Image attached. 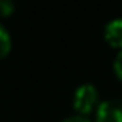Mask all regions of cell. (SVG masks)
Masks as SVG:
<instances>
[{
    "label": "cell",
    "instance_id": "obj_1",
    "mask_svg": "<svg viewBox=\"0 0 122 122\" xmlns=\"http://www.w3.org/2000/svg\"><path fill=\"white\" fill-rule=\"evenodd\" d=\"M99 92L92 83H83L77 86V90L74 92V110L77 111V115L86 117L92 111H95L99 106Z\"/></svg>",
    "mask_w": 122,
    "mask_h": 122
},
{
    "label": "cell",
    "instance_id": "obj_2",
    "mask_svg": "<svg viewBox=\"0 0 122 122\" xmlns=\"http://www.w3.org/2000/svg\"><path fill=\"white\" fill-rule=\"evenodd\" d=\"M95 122H122V99H106L95 110Z\"/></svg>",
    "mask_w": 122,
    "mask_h": 122
},
{
    "label": "cell",
    "instance_id": "obj_3",
    "mask_svg": "<svg viewBox=\"0 0 122 122\" xmlns=\"http://www.w3.org/2000/svg\"><path fill=\"white\" fill-rule=\"evenodd\" d=\"M104 40L108 45L122 50V18H115L104 25Z\"/></svg>",
    "mask_w": 122,
    "mask_h": 122
},
{
    "label": "cell",
    "instance_id": "obj_4",
    "mask_svg": "<svg viewBox=\"0 0 122 122\" xmlns=\"http://www.w3.org/2000/svg\"><path fill=\"white\" fill-rule=\"evenodd\" d=\"M11 45H13L11 34L7 32L5 27L0 23V59H4V57L11 52Z\"/></svg>",
    "mask_w": 122,
    "mask_h": 122
},
{
    "label": "cell",
    "instance_id": "obj_5",
    "mask_svg": "<svg viewBox=\"0 0 122 122\" xmlns=\"http://www.w3.org/2000/svg\"><path fill=\"white\" fill-rule=\"evenodd\" d=\"M113 70H115V76L122 81V50H118V54L113 59Z\"/></svg>",
    "mask_w": 122,
    "mask_h": 122
},
{
    "label": "cell",
    "instance_id": "obj_6",
    "mask_svg": "<svg viewBox=\"0 0 122 122\" xmlns=\"http://www.w3.org/2000/svg\"><path fill=\"white\" fill-rule=\"evenodd\" d=\"M13 11H15V5H13L11 2H0V15L9 16Z\"/></svg>",
    "mask_w": 122,
    "mask_h": 122
},
{
    "label": "cell",
    "instance_id": "obj_7",
    "mask_svg": "<svg viewBox=\"0 0 122 122\" xmlns=\"http://www.w3.org/2000/svg\"><path fill=\"white\" fill-rule=\"evenodd\" d=\"M61 122H92L88 117H81V115H70V117L63 118Z\"/></svg>",
    "mask_w": 122,
    "mask_h": 122
}]
</instances>
